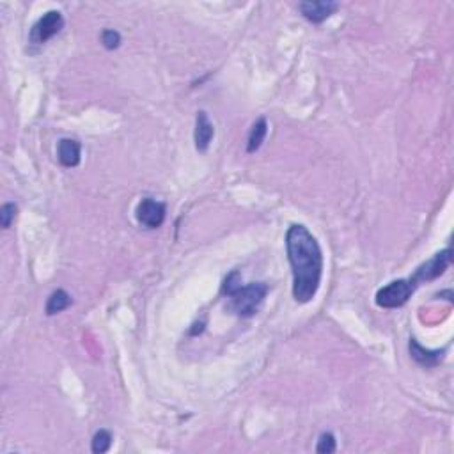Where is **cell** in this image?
I'll use <instances>...</instances> for the list:
<instances>
[{"label": "cell", "instance_id": "obj_3", "mask_svg": "<svg viewBox=\"0 0 454 454\" xmlns=\"http://www.w3.org/2000/svg\"><path fill=\"white\" fill-rule=\"evenodd\" d=\"M419 288V282L414 277L398 279V281L389 282L387 286L378 289L377 293V306L384 309H398L403 307L410 300V296Z\"/></svg>", "mask_w": 454, "mask_h": 454}, {"label": "cell", "instance_id": "obj_9", "mask_svg": "<svg viewBox=\"0 0 454 454\" xmlns=\"http://www.w3.org/2000/svg\"><path fill=\"white\" fill-rule=\"evenodd\" d=\"M57 158L63 167H67V169L77 167L82 158L80 142L77 139H60L57 144Z\"/></svg>", "mask_w": 454, "mask_h": 454}, {"label": "cell", "instance_id": "obj_4", "mask_svg": "<svg viewBox=\"0 0 454 454\" xmlns=\"http://www.w3.org/2000/svg\"><path fill=\"white\" fill-rule=\"evenodd\" d=\"M451 261H453V250L451 249H444L441 252L435 254L431 259H428L426 263L421 264L416 271H414L412 277L419 282V286L423 282H430L438 279L441 275L445 274L449 266H451Z\"/></svg>", "mask_w": 454, "mask_h": 454}, {"label": "cell", "instance_id": "obj_2", "mask_svg": "<svg viewBox=\"0 0 454 454\" xmlns=\"http://www.w3.org/2000/svg\"><path fill=\"white\" fill-rule=\"evenodd\" d=\"M266 295L268 286L264 282H250L247 286H238L227 298L231 300L229 306L232 313L242 318H250L259 310Z\"/></svg>", "mask_w": 454, "mask_h": 454}, {"label": "cell", "instance_id": "obj_10", "mask_svg": "<svg viewBox=\"0 0 454 454\" xmlns=\"http://www.w3.org/2000/svg\"><path fill=\"white\" fill-rule=\"evenodd\" d=\"M444 353L445 350H435V352L424 350L416 339H410V355H412V359L416 360L417 364H421L423 367H435L442 360Z\"/></svg>", "mask_w": 454, "mask_h": 454}, {"label": "cell", "instance_id": "obj_11", "mask_svg": "<svg viewBox=\"0 0 454 454\" xmlns=\"http://www.w3.org/2000/svg\"><path fill=\"white\" fill-rule=\"evenodd\" d=\"M268 135V123L264 117H259L256 123L252 124L249 131V141H247V153H256L257 149L263 146L264 139Z\"/></svg>", "mask_w": 454, "mask_h": 454}, {"label": "cell", "instance_id": "obj_12", "mask_svg": "<svg viewBox=\"0 0 454 454\" xmlns=\"http://www.w3.org/2000/svg\"><path fill=\"white\" fill-rule=\"evenodd\" d=\"M71 303H73V298H71L70 293L64 291V289H55V291L48 296V300H46L45 310L48 316H53V314H59L63 313V310H66Z\"/></svg>", "mask_w": 454, "mask_h": 454}, {"label": "cell", "instance_id": "obj_16", "mask_svg": "<svg viewBox=\"0 0 454 454\" xmlns=\"http://www.w3.org/2000/svg\"><path fill=\"white\" fill-rule=\"evenodd\" d=\"M102 45L105 46L107 50H116L119 48L121 45V34L114 28H105L102 32Z\"/></svg>", "mask_w": 454, "mask_h": 454}, {"label": "cell", "instance_id": "obj_1", "mask_svg": "<svg viewBox=\"0 0 454 454\" xmlns=\"http://www.w3.org/2000/svg\"><path fill=\"white\" fill-rule=\"evenodd\" d=\"M286 250L293 271V298L307 303L316 296L323 275V254L313 232L293 224L286 232Z\"/></svg>", "mask_w": 454, "mask_h": 454}, {"label": "cell", "instance_id": "obj_6", "mask_svg": "<svg viewBox=\"0 0 454 454\" xmlns=\"http://www.w3.org/2000/svg\"><path fill=\"white\" fill-rule=\"evenodd\" d=\"M167 206L166 202L156 201V199L146 198L139 202L137 210H135V217H137L139 224L148 229H158L166 220Z\"/></svg>", "mask_w": 454, "mask_h": 454}, {"label": "cell", "instance_id": "obj_13", "mask_svg": "<svg viewBox=\"0 0 454 454\" xmlns=\"http://www.w3.org/2000/svg\"><path fill=\"white\" fill-rule=\"evenodd\" d=\"M110 445H112V433L109 430L96 431L91 442V451L94 454H103L109 451Z\"/></svg>", "mask_w": 454, "mask_h": 454}, {"label": "cell", "instance_id": "obj_7", "mask_svg": "<svg viewBox=\"0 0 454 454\" xmlns=\"http://www.w3.org/2000/svg\"><path fill=\"white\" fill-rule=\"evenodd\" d=\"M213 137H215V126H213V123L210 121L208 114H206L205 110H199L198 116H195V131H194L195 149H198L199 153L208 151Z\"/></svg>", "mask_w": 454, "mask_h": 454}, {"label": "cell", "instance_id": "obj_15", "mask_svg": "<svg viewBox=\"0 0 454 454\" xmlns=\"http://www.w3.org/2000/svg\"><path fill=\"white\" fill-rule=\"evenodd\" d=\"M16 212L18 206L14 205V202H6V205H2V208H0V226L4 229H9L14 217H16Z\"/></svg>", "mask_w": 454, "mask_h": 454}, {"label": "cell", "instance_id": "obj_8", "mask_svg": "<svg viewBox=\"0 0 454 454\" xmlns=\"http://www.w3.org/2000/svg\"><path fill=\"white\" fill-rule=\"evenodd\" d=\"M337 4L330 2V0H318V2H302L298 6V9L306 20L313 21V23H321L330 14H334L337 11Z\"/></svg>", "mask_w": 454, "mask_h": 454}, {"label": "cell", "instance_id": "obj_14", "mask_svg": "<svg viewBox=\"0 0 454 454\" xmlns=\"http://www.w3.org/2000/svg\"><path fill=\"white\" fill-rule=\"evenodd\" d=\"M337 445H335V437L332 433H321L320 438H318V445H316V453L320 454H332L335 453Z\"/></svg>", "mask_w": 454, "mask_h": 454}, {"label": "cell", "instance_id": "obj_5", "mask_svg": "<svg viewBox=\"0 0 454 454\" xmlns=\"http://www.w3.org/2000/svg\"><path fill=\"white\" fill-rule=\"evenodd\" d=\"M64 27V18L59 11H48V13L43 14L31 28V34L28 39L36 45H43V43L48 41L50 38H53L55 34H59L60 28Z\"/></svg>", "mask_w": 454, "mask_h": 454}]
</instances>
